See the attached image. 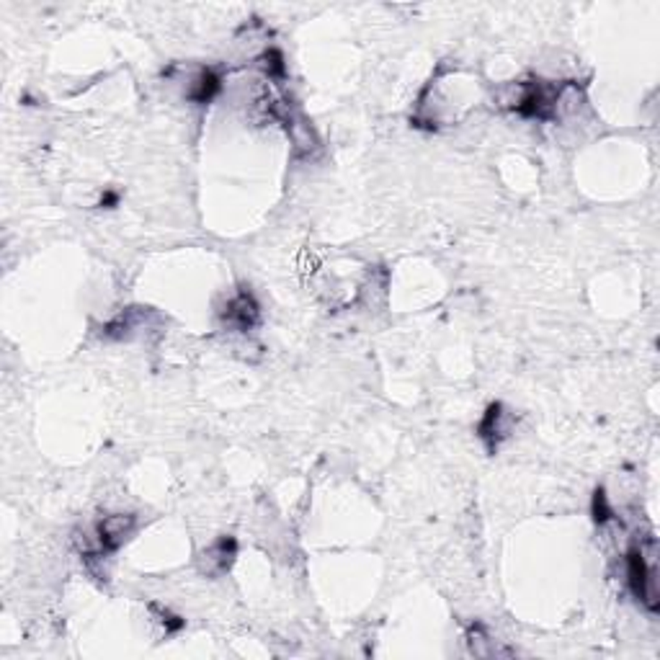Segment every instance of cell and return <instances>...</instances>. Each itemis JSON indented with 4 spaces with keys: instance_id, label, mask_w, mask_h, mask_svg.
I'll return each mask as SVG.
<instances>
[{
    "instance_id": "6da1fadb",
    "label": "cell",
    "mask_w": 660,
    "mask_h": 660,
    "mask_svg": "<svg viewBox=\"0 0 660 660\" xmlns=\"http://www.w3.org/2000/svg\"><path fill=\"white\" fill-rule=\"evenodd\" d=\"M132 529H135V516L132 514H114V516H106L104 522H98L93 531L98 537V545L104 549V555H109V552H114V549H119L127 542Z\"/></svg>"
},
{
    "instance_id": "7a4b0ae2",
    "label": "cell",
    "mask_w": 660,
    "mask_h": 660,
    "mask_svg": "<svg viewBox=\"0 0 660 660\" xmlns=\"http://www.w3.org/2000/svg\"><path fill=\"white\" fill-rule=\"evenodd\" d=\"M225 322L235 330H251L258 322V305L248 292H240L228 302L225 307Z\"/></svg>"
},
{
    "instance_id": "3957f363",
    "label": "cell",
    "mask_w": 660,
    "mask_h": 660,
    "mask_svg": "<svg viewBox=\"0 0 660 660\" xmlns=\"http://www.w3.org/2000/svg\"><path fill=\"white\" fill-rule=\"evenodd\" d=\"M511 415L503 410V405H490L482 423H480V439L488 444V449H496L501 444V439H505L511 433Z\"/></svg>"
},
{
    "instance_id": "277c9868",
    "label": "cell",
    "mask_w": 660,
    "mask_h": 660,
    "mask_svg": "<svg viewBox=\"0 0 660 660\" xmlns=\"http://www.w3.org/2000/svg\"><path fill=\"white\" fill-rule=\"evenodd\" d=\"M235 552H238V549H235V539L222 537V539H217V542L202 555L199 568H202V572H206V575H222V572H228L230 565H232Z\"/></svg>"
},
{
    "instance_id": "5b68a950",
    "label": "cell",
    "mask_w": 660,
    "mask_h": 660,
    "mask_svg": "<svg viewBox=\"0 0 660 660\" xmlns=\"http://www.w3.org/2000/svg\"><path fill=\"white\" fill-rule=\"evenodd\" d=\"M467 645H470V653L475 656V658H493V656H511V650H503L498 647V642L488 635V630L485 627H470V632H467Z\"/></svg>"
}]
</instances>
